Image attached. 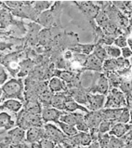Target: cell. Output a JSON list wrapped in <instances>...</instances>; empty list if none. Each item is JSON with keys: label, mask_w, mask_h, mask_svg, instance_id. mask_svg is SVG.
<instances>
[{"label": "cell", "mask_w": 132, "mask_h": 148, "mask_svg": "<svg viewBox=\"0 0 132 148\" xmlns=\"http://www.w3.org/2000/svg\"><path fill=\"white\" fill-rule=\"evenodd\" d=\"M17 125L23 130H28L32 127H43L44 122L41 115L31 114L25 110H21L17 117Z\"/></svg>", "instance_id": "6da1fadb"}, {"label": "cell", "mask_w": 132, "mask_h": 148, "mask_svg": "<svg viewBox=\"0 0 132 148\" xmlns=\"http://www.w3.org/2000/svg\"><path fill=\"white\" fill-rule=\"evenodd\" d=\"M24 84L19 79H11L2 86L3 96L7 99L22 100Z\"/></svg>", "instance_id": "7a4b0ae2"}, {"label": "cell", "mask_w": 132, "mask_h": 148, "mask_svg": "<svg viewBox=\"0 0 132 148\" xmlns=\"http://www.w3.org/2000/svg\"><path fill=\"white\" fill-rule=\"evenodd\" d=\"M127 107V99L124 93L118 88H113L108 92L104 109H122Z\"/></svg>", "instance_id": "3957f363"}, {"label": "cell", "mask_w": 132, "mask_h": 148, "mask_svg": "<svg viewBox=\"0 0 132 148\" xmlns=\"http://www.w3.org/2000/svg\"><path fill=\"white\" fill-rule=\"evenodd\" d=\"M43 129H44V138H48L55 142L56 144L60 145L67 138V136L61 131V129H59L57 126H56L53 124L50 123L45 124L43 125Z\"/></svg>", "instance_id": "277c9868"}, {"label": "cell", "mask_w": 132, "mask_h": 148, "mask_svg": "<svg viewBox=\"0 0 132 148\" xmlns=\"http://www.w3.org/2000/svg\"><path fill=\"white\" fill-rule=\"evenodd\" d=\"M107 97L101 94H88V110L92 111H99L104 109Z\"/></svg>", "instance_id": "5b68a950"}, {"label": "cell", "mask_w": 132, "mask_h": 148, "mask_svg": "<svg viewBox=\"0 0 132 148\" xmlns=\"http://www.w3.org/2000/svg\"><path fill=\"white\" fill-rule=\"evenodd\" d=\"M63 112L64 111L59 110L53 107H44L42 109L41 116L42 118V121L46 124L49 122H55L56 124Z\"/></svg>", "instance_id": "8992f818"}, {"label": "cell", "mask_w": 132, "mask_h": 148, "mask_svg": "<svg viewBox=\"0 0 132 148\" xmlns=\"http://www.w3.org/2000/svg\"><path fill=\"white\" fill-rule=\"evenodd\" d=\"M15 122L13 120L12 116L6 111L0 112V136L7 133L13 129Z\"/></svg>", "instance_id": "52a82bcc"}, {"label": "cell", "mask_w": 132, "mask_h": 148, "mask_svg": "<svg viewBox=\"0 0 132 148\" xmlns=\"http://www.w3.org/2000/svg\"><path fill=\"white\" fill-rule=\"evenodd\" d=\"M85 120L90 131L93 130V129H98L99 125H100V124L103 120L101 110H99V111L90 110L88 113H85Z\"/></svg>", "instance_id": "ba28073f"}, {"label": "cell", "mask_w": 132, "mask_h": 148, "mask_svg": "<svg viewBox=\"0 0 132 148\" xmlns=\"http://www.w3.org/2000/svg\"><path fill=\"white\" fill-rule=\"evenodd\" d=\"M44 138L43 127H32L26 132V140L30 144L40 142Z\"/></svg>", "instance_id": "9c48e42d"}, {"label": "cell", "mask_w": 132, "mask_h": 148, "mask_svg": "<svg viewBox=\"0 0 132 148\" xmlns=\"http://www.w3.org/2000/svg\"><path fill=\"white\" fill-rule=\"evenodd\" d=\"M77 3L80 4L79 7L80 8L82 12L88 18H97V16L100 13L99 12V6L93 5L92 2L84 1V2H77Z\"/></svg>", "instance_id": "30bf717a"}, {"label": "cell", "mask_w": 132, "mask_h": 148, "mask_svg": "<svg viewBox=\"0 0 132 148\" xmlns=\"http://www.w3.org/2000/svg\"><path fill=\"white\" fill-rule=\"evenodd\" d=\"M132 130V125L129 124H122L116 122L109 132V134L116 138H123Z\"/></svg>", "instance_id": "8fae6325"}, {"label": "cell", "mask_w": 132, "mask_h": 148, "mask_svg": "<svg viewBox=\"0 0 132 148\" xmlns=\"http://www.w3.org/2000/svg\"><path fill=\"white\" fill-rule=\"evenodd\" d=\"M109 92V82L105 75H101L96 86L93 88V94H101L106 96Z\"/></svg>", "instance_id": "7c38bea8"}, {"label": "cell", "mask_w": 132, "mask_h": 148, "mask_svg": "<svg viewBox=\"0 0 132 148\" xmlns=\"http://www.w3.org/2000/svg\"><path fill=\"white\" fill-rule=\"evenodd\" d=\"M55 20H56V15H54L53 11H45L42 12L36 18V22L39 25H43L47 29L48 27L52 26V25L55 23Z\"/></svg>", "instance_id": "4fadbf2b"}, {"label": "cell", "mask_w": 132, "mask_h": 148, "mask_svg": "<svg viewBox=\"0 0 132 148\" xmlns=\"http://www.w3.org/2000/svg\"><path fill=\"white\" fill-rule=\"evenodd\" d=\"M70 97L66 95V93H56L53 95L52 100H51V107L57 109L59 110L63 111L64 105L66 101L68 100Z\"/></svg>", "instance_id": "5bb4252c"}, {"label": "cell", "mask_w": 132, "mask_h": 148, "mask_svg": "<svg viewBox=\"0 0 132 148\" xmlns=\"http://www.w3.org/2000/svg\"><path fill=\"white\" fill-rule=\"evenodd\" d=\"M48 86H49V90L53 94L61 93V92L66 90V84H65V82L62 79H60L59 77H53L49 81Z\"/></svg>", "instance_id": "9a60e30c"}, {"label": "cell", "mask_w": 132, "mask_h": 148, "mask_svg": "<svg viewBox=\"0 0 132 148\" xmlns=\"http://www.w3.org/2000/svg\"><path fill=\"white\" fill-rule=\"evenodd\" d=\"M122 110L123 108L122 109H102L101 110L102 119L117 122Z\"/></svg>", "instance_id": "2e32d148"}, {"label": "cell", "mask_w": 132, "mask_h": 148, "mask_svg": "<svg viewBox=\"0 0 132 148\" xmlns=\"http://www.w3.org/2000/svg\"><path fill=\"white\" fill-rule=\"evenodd\" d=\"M81 110L85 113H88L90 110H88V108L78 103L76 101H74L71 97L68 98V100L66 101L65 103V105H64V110L63 111L65 112H69V113H73V112H76L77 110Z\"/></svg>", "instance_id": "e0dca14e"}, {"label": "cell", "mask_w": 132, "mask_h": 148, "mask_svg": "<svg viewBox=\"0 0 132 148\" xmlns=\"http://www.w3.org/2000/svg\"><path fill=\"white\" fill-rule=\"evenodd\" d=\"M77 146H88L92 144V138L90 132H79L72 137Z\"/></svg>", "instance_id": "ac0fdd59"}, {"label": "cell", "mask_w": 132, "mask_h": 148, "mask_svg": "<svg viewBox=\"0 0 132 148\" xmlns=\"http://www.w3.org/2000/svg\"><path fill=\"white\" fill-rule=\"evenodd\" d=\"M9 138L12 140V143L14 145H19L20 144L25 138H26V132L25 130L19 128V127H16L12 129L10 132H7Z\"/></svg>", "instance_id": "d6986e66"}, {"label": "cell", "mask_w": 132, "mask_h": 148, "mask_svg": "<svg viewBox=\"0 0 132 148\" xmlns=\"http://www.w3.org/2000/svg\"><path fill=\"white\" fill-rule=\"evenodd\" d=\"M85 68L90 70L100 72L103 69V62L99 60L93 53H92L88 56L85 62Z\"/></svg>", "instance_id": "ffe728a7"}, {"label": "cell", "mask_w": 132, "mask_h": 148, "mask_svg": "<svg viewBox=\"0 0 132 148\" xmlns=\"http://www.w3.org/2000/svg\"><path fill=\"white\" fill-rule=\"evenodd\" d=\"M87 96L88 94L84 90H80V88H73L70 92V97L81 105L88 104Z\"/></svg>", "instance_id": "44dd1931"}, {"label": "cell", "mask_w": 132, "mask_h": 148, "mask_svg": "<svg viewBox=\"0 0 132 148\" xmlns=\"http://www.w3.org/2000/svg\"><path fill=\"white\" fill-rule=\"evenodd\" d=\"M41 26L37 24H32L31 27L29 29L28 33V40L31 43V45H36L38 43L39 38H40V33H41Z\"/></svg>", "instance_id": "7402d4cb"}, {"label": "cell", "mask_w": 132, "mask_h": 148, "mask_svg": "<svg viewBox=\"0 0 132 148\" xmlns=\"http://www.w3.org/2000/svg\"><path fill=\"white\" fill-rule=\"evenodd\" d=\"M2 108L6 109L12 112H19L23 107V103L17 99H6L2 103Z\"/></svg>", "instance_id": "603a6c76"}, {"label": "cell", "mask_w": 132, "mask_h": 148, "mask_svg": "<svg viewBox=\"0 0 132 148\" xmlns=\"http://www.w3.org/2000/svg\"><path fill=\"white\" fill-rule=\"evenodd\" d=\"M42 105L39 101H31V102H26L25 105V110L35 115H41L42 111Z\"/></svg>", "instance_id": "cb8c5ba5"}, {"label": "cell", "mask_w": 132, "mask_h": 148, "mask_svg": "<svg viewBox=\"0 0 132 148\" xmlns=\"http://www.w3.org/2000/svg\"><path fill=\"white\" fill-rule=\"evenodd\" d=\"M75 116H76V128L78 130L79 132H89L90 129L85 120V115L82 113H78V112H74Z\"/></svg>", "instance_id": "d4e9b609"}, {"label": "cell", "mask_w": 132, "mask_h": 148, "mask_svg": "<svg viewBox=\"0 0 132 148\" xmlns=\"http://www.w3.org/2000/svg\"><path fill=\"white\" fill-rule=\"evenodd\" d=\"M56 125L59 126V128L61 129V131L67 136V137H73L75 136L76 134L79 133L77 128L73 125H67V124H64L63 122H60L58 121L56 123Z\"/></svg>", "instance_id": "484cf974"}, {"label": "cell", "mask_w": 132, "mask_h": 148, "mask_svg": "<svg viewBox=\"0 0 132 148\" xmlns=\"http://www.w3.org/2000/svg\"><path fill=\"white\" fill-rule=\"evenodd\" d=\"M53 95L54 94L49 90H47L46 91H44L43 93L39 95V97H38L39 102L41 103L42 105H43V108L44 107H51V100H52Z\"/></svg>", "instance_id": "4316f807"}, {"label": "cell", "mask_w": 132, "mask_h": 148, "mask_svg": "<svg viewBox=\"0 0 132 148\" xmlns=\"http://www.w3.org/2000/svg\"><path fill=\"white\" fill-rule=\"evenodd\" d=\"M92 53L99 59L100 61H101L102 62H104L105 61L108 60V53L106 52L105 47H102L101 45H97L94 47V49L92 51Z\"/></svg>", "instance_id": "83f0119b"}, {"label": "cell", "mask_w": 132, "mask_h": 148, "mask_svg": "<svg viewBox=\"0 0 132 148\" xmlns=\"http://www.w3.org/2000/svg\"><path fill=\"white\" fill-rule=\"evenodd\" d=\"M60 122H63L64 124H67V125H73V126H76V122H77V119H76V116H75V113H69V112H63V115L61 116L60 119H59Z\"/></svg>", "instance_id": "f1b7e54d"}, {"label": "cell", "mask_w": 132, "mask_h": 148, "mask_svg": "<svg viewBox=\"0 0 132 148\" xmlns=\"http://www.w3.org/2000/svg\"><path fill=\"white\" fill-rule=\"evenodd\" d=\"M52 3H53L52 1H35V2H34L35 5L33 7H34L36 13L38 15H40L42 12L47 11L51 6Z\"/></svg>", "instance_id": "f546056e"}, {"label": "cell", "mask_w": 132, "mask_h": 148, "mask_svg": "<svg viewBox=\"0 0 132 148\" xmlns=\"http://www.w3.org/2000/svg\"><path fill=\"white\" fill-rule=\"evenodd\" d=\"M125 145H126V142L122 138H116L115 136L110 135L109 143L107 148H124Z\"/></svg>", "instance_id": "4dcf8cb0"}, {"label": "cell", "mask_w": 132, "mask_h": 148, "mask_svg": "<svg viewBox=\"0 0 132 148\" xmlns=\"http://www.w3.org/2000/svg\"><path fill=\"white\" fill-rule=\"evenodd\" d=\"M106 52L108 53V56L110 57V59H118L122 56V50L121 48L115 47V46H105Z\"/></svg>", "instance_id": "1f68e13d"}, {"label": "cell", "mask_w": 132, "mask_h": 148, "mask_svg": "<svg viewBox=\"0 0 132 148\" xmlns=\"http://www.w3.org/2000/svg\"><path fill=\"white\" fill-rule=\"evenodd\" d=\"M116 122H113V121H109V120H102V122L100 124L98 127V132L101 134H106V133H109L110 130L112 129L113 125L115 124Z\"/></svg>", "instance_id": "d6a6232c"}, {"label": "cell", "mask_w": 132, "mask_h": 148, "mask_svg": "<svg viewBox=\"0 0 132 148\" xmlns=\"http://www.w3.org/2000/svg\"><path fill=\"white\" fill-rule=\"evenodd\" d=\"M119 90L125 95L132 93V81H123L119 86Z\"/></svg>", "instance_id": "836d02e7"}, {"label": "cell", "mask_w": 132, "mask_h": 148, "mask_svg": "<svg viewBox=\"0 0 132 148\" xmlns=\"http://www.w3.org/2000/svg\"><path fill=\"white\" fill-rule=\"evenodd\" d=\"M129 120H130V114H129V109L125 107L123 108L119 119H118V123H122V124H129Z\"/></svg>", "instance_id": "e575fe53"}, {"label": "cell", "mask_w": 132, "mask_h": 148, "mask_svg": "<svg viewBox=\"0 0 132 148\" xmlns=\"http://www.w3.org/2000/svg\"><path fill=\"white\" fill-rule=\"evenodd\" d=\"M118 69L117 63H116V59H108L107 61L103 62V69L111 72L112 70Z\"/></svg>", "instance_id": "d590c367"}, {"label": "cell", "mask_w": 132, "mask_h": 148, "mask_svg": "<svg viewBox=\"0 0 132 148\" xmlns=\"http://www.w3.org/2000/svg\"><path fill=\"white\" fill-rule=\"evenodd\" d=\"M50 37H51V34H50V31L49 29H43V30L41 31L40 33V38H39V42L42 44V45H45L49 42V40H50Z\"/></svg>", "instance_id": "8d00e7d4"}, {"label": "cell", "mask_w": 132, "mask_h": 148, "mask_svg": "<svg viewBox=\"0 0 132 148\" xmlns=\"http://www.w3.org/2000/svg\"><path fill=\"white\" fill-rule=\"evenodd\" d=\"M12 144V140L7 133L0 136V148H9Z\"/></svg>", "instance_id": "74e56055"}, {"label": "cell", "mask_w": 132, "mask_h": 148, "mask_svg": "<svg viewBox=\"0 0 132 148\" xmlns=\"http://www.w3.org/2000/svg\"><path fill=\"white\" fill-rule=\"evenodd\" d=\"M114 44L115 45V47H117L121 49L124 48V47H128V39L124 36H119L115 39Z\"/></svg>", "instance_id": "f35d334b"}, {"label": "cell", "mask_w": 132, "mask_h": 148, "mask_svg": "<svg viewBox=\"0 0 132 148\" xmlns=\"http://www.w3.org/2000/svg\"><path fill=\"white\" fill-rule=\"evenodd\" d=\"M40 148H56V144L48 138H42L40 142H38Z\"/></svg>", "instance_id": "ab89813d"}, {"label": "cell", "mask_w": 132, "mask_h": 148, "mask_svg": "<svg viewBox=\"0 0 132 148\" xmlns=\"http://www.w3.org/2000/svg\"><path fill=\"white\" fill-rule=\"evenodd\" d=\"M58 77L60 79H62L63 82H71L73 78H74V75L72 72H69V71H63L59 74Z\"/></svg>", "instance_id": "60d3db41"}, {"label": "cell", "mask_w": 132, "mask_h": 148, "mask_svg": "<svg viewBox=\"0 0 132 148\" xmlns=\"http://www.w3.org/2000/svg\"><path fill=\"white\" fill-rule=\"evenodd\" d=\"M11 20V16L7 12H2L0 13V23L2 25H7Z\"/></svg>", "instance_id": "b9f144b4"}, {"label": "cell", "mask_w": 132, "mask_h": 148, "mask_svg": "<svg viewBox=\"0 0 132 148\" xmlns=\"http://www.w3.org/2000/svg\"><path fill=\"white\" fill-rule=\"evenodd\" d=\"M122 57L124 58V59H128L129 57L132 56V50L129 47H126L124 48H122Z\"/></svg>", "instance_id": "7bdbcfd3"}, {"label": "cell", "mask_w": 132, "mask_h": 148, "mask_svg": "<svg viewBox=\"0 0 132 148\" xmlns=\"http://www.w3.org/2000/svg\"><path fill=\"white\" fill-rule=\"evenodd\" d=\"M7 80V74L3 68H0V85H4Z\"/></svg>", "instance_id": "ee69618b"}, {"label": "cell", "mask_w": 132, "mask_h": 148, "mask_svg": "<svg viewBox=\"0 0 132 148\" xmlns=\"http://www.w3.org/2000/svg\"><path fill=\"white\" fill-rule=\"evenodd\" d=\"M6 4L9 7L13 8V10H14V9L18 8L19 6H20V5L23 4V2H19V1H6Z\"/></svg>", "instance_id": "f6af8a7d"}, {"label": "cell", "mask_w": 132, "mask_h": 148, "mask_svg": "<svg viewBox=\"0 0 132 148\" xmlns=\"http://www.w3.org/2000/svg\"><path fill=\"white\" fill-rule=\"evenodd\" d=\"M87 148H101V147L98 141H92V144L87 146Z\"/></svg>", "instance_id": "bcb514c9"}, {"label": "cell", "mask_w": 132, "mask_h": 148, "mask_svg": "<svg viewBox=\"0 0 132 148\" xmlns=\"http://www.w3.org/2000/svg\"><path fill=\"white\" fill-rule=\"evenodd\" d=\"M128 46L132 50V38H129L128 39Z\"/></svg>", "instance_id": "7dc6e473"}, {"label": "cell", "mask_w": 132, "mask_h": 148, "mask_svg": "<svg viewBox=\"0 0 132 148\" xmlns=\"http://www.w3.org/2000/svg\"><path fill=\"white\" fill-rule=\"evenodd\" d=\"M129 114H130V120H129V125H132V109L129 110Z\"/></svg>", "instance_id": "c3c4849f"}, {"label": "cell", "mask_w": 132, "mask_h": 148, "mask_svg": "<svg viewBox=\"0 0 132 148\" xmlns=\"http://www.w3.org/2000/svg\"><path fill=\"white\" fill-rule=\"evenodd\" d=\"M124 148H132V142L126 144V145L124 146Z\"/></svg>", "instance_id": "681fc988"}, {"label": "cell", "mask_w": 132, "mask_h": 148, "mask_svg": "<svg viewBox=\"0 0 132 148\" xmlns=\"http://www.w3.org/2000/svg\"><path fill=\"white\" fill-rule=\"evenodd\" d=\"M3 96V90H2V88H0V97Z\"/></svg>", "instance_id": "f907efd6"}, {"label": "cell", "mask_w": 132, "mask_h": 148, "mask_svg": "<svg viewBox=\"0 0 132 148\" xmlns=\"http://www.w3.org/2000/svg\"><path fill=\"white\" fill-rule=\"evenodd\" d=\"M56 148H63V147L61 145H56Z\"/></svg>", "instance_id": "816d5d0a"}, {"label": "cell", "mask_w": 132, "mask_h": 148, "mask_svg": "<svg viewBox=\"0 0 132 148\" xmlns=\"http://www.w3.org/2000/svg\"><path fill=\"white\" fill-rule=\"evenodd\" d=\"M131 25H132V18H131Z\"/></svg>", "instance_id": "f5cc1de1"}, {"label": "cell", "mask_w": 132, "mask_h": 148, "mask_svg": "<svg viewBox=\"0 0 132 148\" xmlns=\"http://www.w3.org/2000/svg\"><path fill=\"white\" fill-rule=\"evenodd\" d=\"M0 103H1V99H0Z\"/></svg>", "instance_id": "db71d44e"}, {"label": "cell", "mask_w": 132, "mask_h": 148, "mask_svg": "<svg viewBox=\"0 0 132 148\" xmlns=\"http://www.w3.org/2000/svg\"><path fill=\"white\" fill-rule=\"evenodd\" d=\"M131 96H132V93H131Z\"/></svg>", "instance_id": "11a10c76"}]
</instances>
